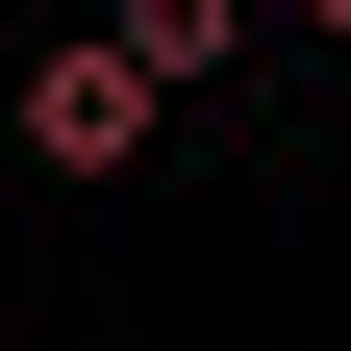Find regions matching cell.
I'll return each mask as SVG.
<instances>
[{"label": "cell", "mask_w": 351, "mask_h": 351, "mask_svg": "<svg viewBox=\"0 0 351 351\" xmlns=\"http://www.w3.org/2000/svg\"><path fill=\"white\" fill-rule=\"evenodd\" d=\"M151 125H176V75L125 51V25H75V51H25V151H51V176H125Z\"/></svg>", "instance_id": "cell-1"}]
</instances>
